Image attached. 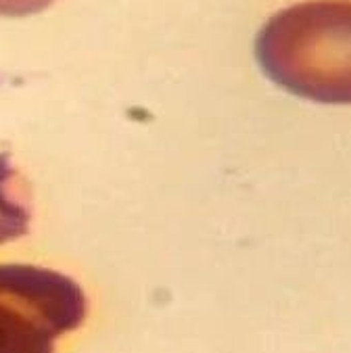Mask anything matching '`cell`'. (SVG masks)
I'll use <instances>...</instances> for the list:
<instances>
[{
    "instance_id": "6da1fadb",
    "label": "cell",
    "mask_w": 351,
    "mask_h": 353,
    "mask_svg": "<svg viewBox=\"0 0 351 353\" xmlns=\"http://www.w3.org/2000/svg\"><path fill=\"white\" fill-rule=\"evenodd\" d=\"M349 0H310L278 11L255 40L263 74L289 92L349 103Z\"/></svg>"
},
{
    "instance_id": "277c9868",
    "label": "cell",
    "mask_w": 351,
    "mask_h": 353,
    "mask_svg": "<svg viewBox=\"0 0 351 353\" xmlns=\"http://www.w3.org/2000/svg\"><path fill=\"white\" fill-rule=\"evenodd\" d=\"M54 0H0V15L5 17H28L42 13Z\"/></svg>"
},
{
    "instance_id": "3957f363",
    "label": "cell",
    "mask_w": 351,
    "mask_h": 353,
    "mask_svg": "<svg viewBox=\"0 0 351 353\" xmlns=\"http://www.w3.org/2000/svg\"><path fill=\"white\" fill-rule=\"evenodd\" d=\"M30 188L13 168L9 153H0V245L30 232Z\"/></svg>"
},
{
    "instance_id": "7a4b0ae2",
    "label": "cell",
    "mask_w": 351,
    "mask_h": 353,
    "mask_svg": "<svg viewBox=\"0 0 351 353\" xmlns=\"http://www.w3.org/2000/svg\"><path fill=\"white\" fill-rule=\"evenodd\" d=\"M74 278L30 263H0V353H54L61 334L86 320Z\"/></svg>"
}]
</instances>
